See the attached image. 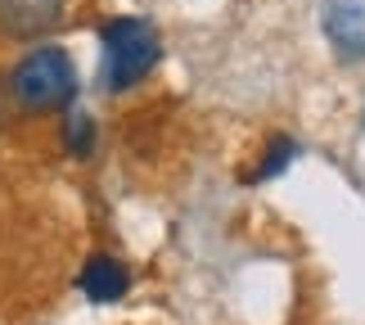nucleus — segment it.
<instances>
[{
	"instance_id": "6",
	"label": "nucleus",
	"mask_w": 365,
	"mask_h": 325,
	"mask_svg": "<svg viewBox=\"0 0 365 325\" xmlns=\"http://www.w3.org/2000/svg\"><path fill=\"white\" fill-rule=\"evenodd\" d=\"M63 149L73 154V159H91L95 154V118L81 109H68L63 118Z\"/></svg>"
},
{
	"instance_id": "2",
	"label": "nucleus",
	"mask_w": 365,
	"mask_h": 325,
	"mask_svg": "<svg viewBox=\"0 0 365 325\" xmlns=\"http://www.w3.org/2000/svg\"><path fill=\"white\" fill-rule=\"evenodd\" d=\"M100 46H104L100 81H104L108 95L140 86L163 59V36L149 19H108L100 27Z\"/></svg>"
},
{
	"instance_id": "1",
	"label": "nucleus",
	"mask_w": 365,
	"mask_h": 325,
	"mask_svg": "<svg viewBox=\"0 0 365 325\" xmlns=\"http://www.w3.org/2000/svg\"><path fill=\"white\" fill-rule=\"evenodd\" d=\"M5 100L19 113H59L77 100V64L59 46H36L5 73Z\"/></svg>"
},
{
	"instance_id": "4",
	"label": "nucleus",
	"mask_w": 365,
	"mask_h": 325,
	"mask_svg": "<svg viewBox=\"0 0 365 325\" xmlns=\"http://www.w3.org/2000/svg\"><path fill=\"white\" fill-rule=\"evenodd\" d=\"M325 36L343 59H365V0H329Z\"/></svg>"
},
{
	"instance_id": "7",
	"label": "nucleus",
	"mask_w": 365,
	"mask_h": 325,
	"mask_svg": "<svg viewBox=\"0 0 365 325\" xmlns=\"http://www.w3.org/2000/svg\"><path fill=\"white\" fill-rule=\"evenodd\" d=\"M293 159H298V140H293V136H275L271 149L262 154V163H257V172H252V181H271V176H279V172H289Z\"/></svg>"
},
{
	"instance_id": "5",
	"label": "nucleus",
	"mask_w": 365,
	"mask_h": 325,
	"mask_svg": "<svg viewBox=\"0 0 365 325\" xmlns=\"http://www.w3.org/2000/svg\"><path fill=\"white\" fill-rule=\"evenodd\" d=\"M77 289L86 294L91 303H118V299H126V289H131V271H126V262L108 258V253H95V258H86V266H81Z\"/></svg>"
},
{
	"instance_id": "3",
	"label": "nucleus",
	"mask_w": 365,
	"mask_h": 325,
	"mask_svg": "<svg viewBox=\"0 0 365 325\" xmlns=\"http://www.w3.org/2000/svg\"><path fill=\"white\" fill-rule=\"evenodd\" d=\"M63 23V0H0V32L14 41H36Z\"/></svg>"
}]
</instances>
